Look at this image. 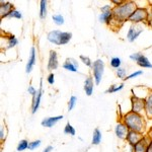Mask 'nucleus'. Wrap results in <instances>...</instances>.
<instances>
[{
	"mask_svg": "<svg viewBox=\"0 0 152 152\" xmlns=\"http://www.w3.org/2000/svg\"><path fill=\"white\" fill-rule=\"evenodd\" d=\"M12 9H14L13 4L10 2H0V14H1V18H4L5 15L10 12Z\"/></svg>",
	"mask_w": 152,
	"mask_h": 152,
	"instance_id": "dca6fc26",
	"label": "nucleus"
},
{
	"mask_svg": "<svg viewBox=\"0 0 152 152\" xmlns=\"http://www.w3.org/2000/svg\"><path fill=\"white\" fill-rule=\"evenodd\" d=\"M80 60L82 61L83 64H85L87 66V67H92V64H94V62H92L91 60H90L89 57H87V56H84V55H80Z\"/></svg>",
	"mask_w": 152,
	"mask_h": 152,
	"instance_id": "7c9ffc66",
	"label": "nucleus"
},
{
	"mask_svg": "<svg viewBox=\"0 0 152 152\" xmlns=\"http://www.w3.org/2000/svg\"><path fill=\"white\" fill-rule=\"evenodd\" d=\"M102 142V132L99 128H95L94 131V134H92V145H99V144Z\"/></svg>",
	"mask_w": 152,
	"mask_h": 152,
	"instance_id": "412c9836",
	"label": "nucleus"
},
{
	"mask_svg": "<svg viewBox=\"0 0 152 152\" xmlns=\"http://www.w3.org/2000/svg\"><path fill=\"white\" fill-rule=\"evenodd\" d=\"M40 85L41 86L38 89L37 94L33 97V102H31V114H36L37 111L39 110V107H40L41 99H42V95H43V81H42V79H41Z\"/></svg>",
	"mask_w": 152,
	"mask_h": 152,
	"instance_id": "0eeeda50",
	"label": "nucleus"
},
{
	"mask_svg": "<svg viewBox=\"0 0 152 152\" xmlns=\"http://www.w3.org/2000/svg\"><path fill=\"white\" fill-rule=\"evenodd\" d=\"M0 139H1V141H3L4 139H5V134H4V128L3 126L0 128Z\"/></svg>",
	"mask_w": 152,
	"mask_h": 152,
	"instance_id": "ea45409f",
	"label": "nucleus"
},
{
	"mask_svg": "<svg viewBox=\"0 0 152 152\" xmlns=\"http://www.w3.org/2000/svg\"><path fill=\"white\" fill-rule=\"evenodd\" d=\"M148 137L150 138V140H152V127H151L150 130H149V132H148Z\"/></svg>",
	"mask_w": 152,
	"mask_h": 152,
	"instance_id": "c03bdc74",
	"label": "nucleus"
},
{
	"mask_svg": "<svg viewBox=\"0 0 152 152\" xmlns=\"http://www.w3.org/2000/svg\"><path fill=\"white\" fill-rule=\"evenodd\" d=\"M140 56H141V53H134V54H132V55H130V59H131L132 61H135V62L137 63V61L139 60Z\"/></svg>",
	"mask_w": 152,
	"mask_h": 152,
	"instance_id": "4c0bfd02",
	"label": "nucleus"
},
{
	"mask_svg": "<svg viewBox=\"0 0 152 152\" xmlns=\"http://www.w3.org/2000/svg\"><path fill=\"white\" fill-rule=\"evenodd\" d=\"M64 134H67V135H71V136H74L76 134V131L74 129V127L72 126L70 123H67L64 128Z\"/></svg>",
	"mask_w": 152,
	"mask_h": 152,
	"instance_id": "c85d7f7f",
	"label": "nucleus"
},
{
	"mask_svg": "<svg viewBox=\"0 0 152 152\" xmlns=\"http://www.w3.org/2000/svg\"><path fill=\"white\" fill-rule=\"evenodd\" d=\"M61 34H62V31H58V29H54V31H51L50 33L48 34V36H47V40L50 42V43L54 44V45L60 46Z\"/></svg>",
	"mask_w": 152,
	"mask_h": 152,
	"instance_id": "ddd939ff",
	"label": "nucleus"
},
{
	"mask_svg": "<svg viewBox=\"0 0 152 152\" xmlns=\"http://www.w3.org/2000/svg\"><path fill=\"white\" fill-rule=\"evenodd\" d=\"M124 88V84H113L111 85L107 90H105V94H115V92H118L120 90H122Z\"/></svg>",
	"mask_w": 152,
	"mask_h": 152,
	"instance_id": "393cba45",
	"label": "nucleus"
},
{
	"mask_svg": "<svg viewBox=\"0 0 152 152\" xmlns=\"http://www.w3.org/2000/svg\"><path fill=\"white\" fill-rule=\"evenodd\" d=\"M150 14H151V18H152V3L150 4Z\"/></svg>",
	"mask_w": 152,
	"mask_h": 152,
	"instance_id": "a18cd8bd",
	"label": "nucleus"
},
{
	"mask_svg": "<svg viewBox=\"0 0 152 152\" xmlns=\"http://www.w3.org/2000/svg\"><path fill=\"white\" fill-rule=\"evenodd\" d=\"M76 102H77V97L72 95L69 99V102H68V111H72V110L74 109Z\"/></svg>",
	"mask_w": 152,
	"mask_h": 152,
	"instance_id": "473e14b6",
	"label": "nucleus"
},
{
	"mask_svg": "<svg viewBox=\"0 0 152 152\" xmlns=\"http://www.w3.org/2000/svg\"><path fill=\"white\" fill-rule=\"evenodd\" d=\"M146 152H152V140H150L148 144V147H147V151Z\"/></svg>",
	"mask_w": 152,
	"mask_h": 152,
	"instance_id": "37998d69",
	"label": "nucleus"
},
{
	"mask_svg": "<svg viewBox=\"0 0 152 152\" xmlns=\"http://www.w3.org/2000/svg\"><path fill=\"white\" fill-rule=\"evenodd\" d=\"M99 19L102 23L105 24H112L113 21V10L107 12H102L99 16Z\"/></svg>",
	"mask_w": 152,
	"mask_h": 152,
	"instance_id": "6ab92c4d",
	"label": "nucleus"
},
{
	"mask_svg": "<svg viewBox=\"0 0 152 152\" xmlns=\"http://www.w3.org/2000/svg\"><path fill=\"white\" fill-rule=\"evenodd\" d=\"M129 133V129L128 127L125 125L123 122H119L116 127H115V134L119 139H122V140H126L127 135Z\"/></svg>",
	"mask_w": 152,
	"mask_h": 152,
	"instance_id": "6e6552de",
	"label": "nucleus"
},
{
	"mask_svg": "<svg viewBox=\"0 0 152 152\" xmlns=\"http://www.w3.org/2000/svg\"><path fill=\"white\" fill-rule=\"evenodd\" d=\"M123 123L128 127L131 131H136L139 133H144L146 129V121L144 117L140 114H136L133 112L127 113L124 116Z\"/></svg>",
	"mask_w": 152,
	"mask_h": 152,
	"instance_id": "f03ea898",
	"label": "nucleus"
},
{
	"mask_svg": "<svg viewBox=\"0 0 152 152\" xmlns=\"http://www.w3.org/2000/svg\"><path fill=\"white\" fill-rule=\"evenodd\" d=\"M145 114L148 118L152 119V90L147 94L145 97Z\"/></svg>",
	"mask_w": 152,
	"mask_h": 152,
	"instance_id": "f3484780",
	"label": "nucleus"
},
{
	"mask_svg": "<svg viewBox=\"0 0 152 152\" xmlns=\"http://www.w3.org/2000/svg\"><path fill=\"white\" fill-rule=\"evenodd\" d=\"M47 81L49 84H51V85H53L54 83H55V75H54L53 73H50V74H49V76L47 77Z\"/></svg>",
	"mask_w": 152,
	"mask_h": 152,
	"instance_id": "e433bc0d",
	"label": "nucleus"
},
{
	"mask_svg": "<svg viewBox=\"0 0 152 152\" xmlns=\"http://www.w3.org/2000/svg\"><path fill=\"white\" fill-rule=\"evenodd\" d=\"M5 18H16V19H21L23 18V14L20 13V11L16 10L15 8L12 9V10L9 12L7 15H5Z\"/></svg>",
	"mask_w": 152,
	"mask_h": 152,
	"instance_id": "a878e982",
	"label": "nucleus"
},
{
	"mask_svg": "<svg viewBox=\"0 0 152 152\" xmlns=\"http://www.w3.org/2000/svg\"><path fill=\"white\" fill-rule=\"evenodd\" d=\"M91 69H92V73H94V83L96 85H99L102 79V75H104V61L102 59H97V60L94 61Z\"/></svg>",
	"mask_w": 152,
	"mask_h": 152,
	"instance_id": "20e7f679",
	"label": "nucleus"
},
{
	"mask_svg": "<svg viewBox=\"0 0 152 152\" xmlns=\"http://www.w3.org/2000/svg\"><path fill=\"white\" fill-rule=\"evenodd\" d=\"M116 73H117V76L121 79H125L127 77V70L125 68H122L120 67L119 69L116 70Z\"/></svg>",
	"mask_w": 152,
	"mask_h": 152,
	"instance_id": "2f4dec72",
	"label": "nucleus"
},
{
	"mask_svg": "<svg viewBox=\"0 0 152 152\" xmlns=\"http://www.w3.org/2000/svg\"><path fill=\"white\" fill-rule=\"evenodd\" d=\"M143 74V71L142 70H139V71H136V72H133V73H131L130 75L127 76L126 78H125L124 80H128V79H132V78H135V77H137V76H139V75H142Z\"/></svg>",
	"mask_w": 152,
	"mask_h": 152,
	"instance_id": "f704fd0d",
	"label": "nucleus"
},
{
	"mask_svg": "<svg viewBox=\"0 0 152 152\" xmlns=\"http://www.w3.org/2000/svg\"><path fill=\"white\" fill-rule=\"evenodd\" d=\"M28 141L26 140V139H23V140H20V142L18 144V148H16V150L18 151H23L26 150V149L28 148Z\"/></svg>",
	"mask_w": 152,
	"mask_h": 152,
	"instance_id": "c756f323",
	"label": "nucleus"
},
{
	"mask_svg": "<svg viewBox=\"0 0 152 152\" xmlns=\"http://www.w3.org/2000/svg\"><path fill=\"white\" fill-rule=\"evenodd\" d=\"M137 64L142 68H152V63L148 60V58H147L146 56L143 55V54H141L139 60L137 61Z\"/></svg>",
	"mask_w": 152,
	"mask_h": 152,
	"instance_id": "aec40b11",
	"label": "nucleus"
},
{
	"mask_svg": "<svg viewBox=\"0 0 152 152\" xmlns=\"http://www.w3.org/2000/svg\"><path fill=\"white\" fill-rule=\"evenodd\" d=\"M110 63H111V66L113 68H115V69H119L120 67H121V64H122V61L121 59L119 57H113L111 59V61H110Z\"/></svg>",
	"mask_w": 152,
	"mask_h": 152,
	"instance_id": "cd10ccee",
	"label": "nucleus"
},
{
	"mask_svg": "<svg viewBox=\"0 0 152 152\" xmlns=\"http://www.w3.org/2000/svg\"><path fill=\"white\" fill-rule=\"evenodd\" d=\"M52 19H53L54 23L57 24V26H63L65 23L64 18H63V15H61V14H54L52 16Z\"/></svg>",
	"mask_w": 152,
	"mask_h": 152,
	"instance_id": "bb28decb",
	"label": "nucleus"
},
{
	"mask_svg": "<svg viewBox=\"0 0 152 152\" xmlns=\"http://www.w3.org/2000/svg\"><path fill=\"white\" fill-rule=\"evenodd\" d=\"M149 142H150V138L148 136H144L138 143L133 146L134 152H146Z\"/></svg>",
	"mask_w": 152,
	"mask_h": 152,
	"instance_id": "9d476101",
	"label": "nucleus"
},
{
	"mask_svg": "<svg viewBox=\"0 0 152 152\" xmlns=\"http://www.w3.org/2000/svg\"><path fill=\"white\" fill-rule=\"evenodd\" d=\"M144 137V135L142 133H139V132H136V131H131L129 130V133L127 135V138H126V141L133 147L135 144H137L139 141L141 140L142 138Z\"/></svg>",
	"mask_w": 152,
	"mask_h": 152,
	"instance_id": "1a4fd4ad",
	"label": "nucleus"
},
{
	"mask_svg": "<svg viewBox=\"0 0 152 152\" xmlns=\"http://www.w3.org/2000/svg\"><path fill=\"white\" fill-rule=\"evenodd\" d=\"M124 1H122V0H112V3L115 4V6H119L121 5L122 3H123Z\"/></svg>",
	"mask_w": 152,
	"mask_h": 152,
	"instance_id": "a19ab883",
	"label": "nucleus"
},
{
	"mask_svg": "<svg viewBox=\"0 0 152 152\" xmlns=\"http://www.w3.org/2000/svg\"><path fill=\"white\" fill-rule=\"evenodd\" d=\"M62 115L61 116H56V117H49V118H45V119L42 121L41 125L43 127H46V128H52L53 126H55L56 124L58 123L59 121L63 119Z\"/></svg>",
	"mask_w": 152,
	"mask_h": 152,
	"instance_id": "f8f14e48",
	"label": "nucleus"
},
{
	"mask_svg": "<svg viewBox=\"0 0 152 152\" xmlns=\"http://www.w3.org/2000/svg\"><path fill=\"white\" fill-rule=\"evenodd\" d=\"M150 16V12L147 10L146 8L143 7H137L135 11L130 16L129 21L133 24H140L141 23H145L149 19Z\"/></svg>",
	"mask_w": 152,
	"mask_h": 152,
	"instance_id": "7ed1b4c3",
	"label": "nucleus"
},
{
	"mask_svg": "<svg viewBox=\"0 0 152 152\" xmlns=\"http://www.w3.org/2000/svg\"><path fill=\"white\" fill-rule=\"evenodd\" d=\"M131 112L140 114L142 112H145V99L139 97L133 94L131 97Z\"/></svg>",
	"mask_w": 152,
	"mask_h": 152,
	"instance_id": "39448f33",
	"label": "nucleus"
},
{
	"mask_svg": "<svg viewBox=\"0 0 152 152\" xmlns=\"http://www.w3.org/2000/svg\"><path fill=\"white\" fill-rule=\"evenodd\" d=\"M37 62V57H36V48L35 47H31V54H29V58L28 61L26 63V73H31V70H33L34 66L36 65Z\"/></svg>",
	"mask_w": 152,
	"mask_h": 152,
	"instance_id": "2eb2a0df",
	"label": "nucleus"
},
{
	"mask_svg": "<svg viewBox=\"0 0 152 152\" xmlns=\"http://www.w3.org/2000/svg\"><path fill=\"white\" fill-rule=\"evenodd\" d=\"M53 150V146H51V145H49V146H47L46 147L45 149L43 150V152H51Z\"/></svg>",
	"mask_w": 152,
	"mask_h": 152,
	"instance_id": "79ce46f5",
	"label": "nucleus"
},
{
	"mask_svg": "<svg viewBox=\"0 0 152 152\" xmlns=\"http://www.w3.org/2000/svg\"><path fill=\"white\" fill-rule=\"evenodd\" d=\"M144 31V28H142L140 24H132L128 29L127 33V40L130 43H133L138 39V37L141 35V33Z\"/></svg>",
	"mask_w": 152,
	"mask_h": 152,
	"instance_id": "423d86ee",
	"label": "nucleus"
},
{
	"mask_svg": "<svg viewBox=\"0 0 152 152\" xmlns=\"http://www.w3.org/2000/svg\"><path fill=\"white\" fill-rule=\"evenodd\" d=\"M78 62L73 58H67L66 61L63 63V68L70 72H77L78 71Z\"/></svg>",
	"mask_w": 152,
	"mask_h": 152,
	"instance_id": "4468645a",
	"label": "nucleus"
},
{
	"mask_svg": "<svg viewBox=\"0 0 152 152\" xmlns=\"http://www.w3.org/2000/svg\"><path fill=\"white\" fill-rule=\"evenodd\" d=\"M137 8L134 1H124L121 5L115 6L113 8V23L122 24L126 20H129L130 16Z\"/></svg>",
	"mask_w": 152,
	"mask_h": 152,
	"instance_id": "f257e3e1",
	"label": "nucleus"
},
{
	"mask_svg": "<svg viewBox=\"0 0 152 152\" xmlns=\"http://www.w3.org/2000/svg\"><path fill=\"white\" fill-rule=\"evenodd\" d=\"M28 92L29 94L31 95V96H35V95L37 94V92H38V90L36 89L35 87L33 86V85H28Z\"/></svg>",
	"mask_w": 152,
	"mask_h": 152,
	"instance_id": "c9c22d12",
	"label": "nucleus"
},
{
	"mask_svg": "<svg viewBox=\"0 0 152 152\" xmlns=\"http://www.w3.org/2000/svg\"><path fill=\"white\" fill-rule=\"evenodd\" d=\"M59 66V61H58V55L57 52L54 50L50 51V55H49V60H48V70H55L57 69Z\"/></svg>",
	"mask_w": 152,
	"mask_h": 152,
	"instance_id": "9b49d317",
	"label": "nucleus"
},
{
	"mask_svg": "<svg viewBox=\"0 0 152 152\" xmlns=\"http://www.w3.org/2000/svg\"><path fill=\"white\" fill-rule=\"evenodd\" d=\"M47 16V1L42 0L40 2V18L45 19Z\"/></svg>",
	"mask_w": 152,
	"mask_h": 152,
	"instance_id": "5701e85b",
	"label": "nucleus"
},
{
	"mask_svg": "<svg viewBox=\"0 0 152 152\" xmlns=\"http://www.w3.org/2000/svg\"><path fill=\"white\" fill-rule=\"evenodd\" d=\"M42 144V141L41 140H36V141H33V142H29L28 144V149L29 150H35L38 147H40Z\"/></svg>",
	"mask_w": 152,
	"mask_h": 152,
	"instance_id": "72a5a7b5",
	"label": "nucleus"
},
{
	"mask_svg": "<svg viewBox=\"0 0 152 152\" xmlns=\"http://www.w3.org/2000/svg\"><path fill=\"white\" fill-rule=\"evenodd\" d=\"M94 78L87 77L84 81V90H85V94L88 96H90V95L94 94Z\"/></svg>",
	"mask_w": 152,
	"mask_h": 152,
	"instance_id": "a211bd4d",
	"label": "nucleus"
},
{
	"mask_svg": "<svg viewBox=\"0 0 152 152\" xmlns=\"http://www.w3.org/2000/svg\"><path fill=\"white\" fill-rule=\"evenodd\" d=\"M18 44V40L16 39L15 36L10 35L7 37V49L14 48Z\"/></svg>",
	"mask_w": 152,
	"mask_h": 152,
	"instance_id": "b1692460",
	"label": "nucleus"
},
{
	"mask_svg": "<svg viewBox=\"0 0 152 152\" xmlns=\"http://www.w3.org/2000/svg\"><path fill=\"white\" fill-rule=\"evenodd\" d=\"M111 10H113V8L110 4H107V5H104V6L100 7V11L102 12H107V11H111Z\"/></svg>",
	"mask_w": 152,
	"mask_h": 152,
	"instance_id": "58836bf2",
	"label": "nucleus"
},
{
	"mask_svg": "<svg viewBox=\"0 0 152 152\" xmlns=\"http://www.w3.org/2000/svg\"><path fill=\"white\" fill-rule=\"evenodd\" d=\"M71 39H72V34L68 33V31H62V34H61V39H60V46L68 44Z\"/></svg>",
	"mask_w": 152,
	"mask_h": 152,
	"instance_id": "4be33fe9",
	"label": "nucleus"
}]
</instances>
